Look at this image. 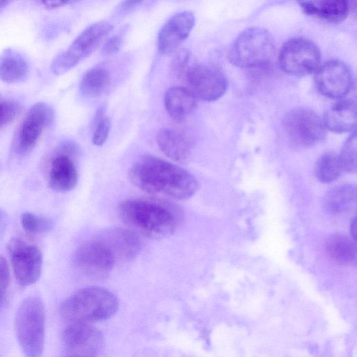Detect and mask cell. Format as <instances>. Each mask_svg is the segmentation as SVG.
Returning a JSON list of instances; mask_svg holds the SVG:
<instances>
[{
    "mask_svg": "<svg viewBox=\"0 0 357 357\" xmlns=\"http://www.w3.org/2000/svg\"><path fill=\"white\" fill-rule=\"evenodd\" d=\"M128 177L142 191L176 199L190 198L198 188L197 179L190 172L151 155L139 157L132 165Z\"/></svg>",
    "mask_w": 357,
    "mask_h": 357,
    "instance_id": "1",
    "label": "cell"
},
{
    "mask_svg": "<svg viewBox=\"0 0 357 357\" xmlns=\"http://www.w3.org/2000/svg\"><path fill=\"white\" fill-rule=\"evenodd\" d=\"M118 211L126 225L153 239L171 236L178 223V215L171 206L152 200L125 199L120 203Z\"/></svg>",
    "mask_w": 357,
    "mask_h": 357,
    "instance_id": "2",
    "label": "cell"
},
{
    "mask_svg": "<svg viewBox=\"0 0 357 357\" xmlns=\"http://www.w3.org/2000/svg\"><path fill=\"white\" fill-rule=\"evenodd\" d=\"M119 301L116 295L101 287L82 288L65 299L59 313L68 324H91L112 317L117 311Z\"/></svg>",
    "mask_w": 357,
    "mask_h": 357,
    "instance_id": "3",
    "label": "cell"
},
{
    "mask_svg": "<svg viewBox=\"0 0 357 357\" xmlns=\"http://www.w3.org/2000/svg\"><path fill=\"white\" fill-rule=\"evenodd\" d=\"M15 326L17 341L28 357H39L43 353L45 336V310L43 301L29 296L20 305Z\"/></svg>",
    "mask_w": 357,
    "mask_h": 357,
    "instance_id": "4",
    "label": "cell"
},
{
    "mask_svg": "<svg viewBox=\"0 0 357 357\" xmlns=\"http://www.w3.org/2000/svg\"><path fill=\"white\" fill-rule=\"evenodd\" d=\"M275 54V43L271 33L259 27L243 31L231 45L228 56L231 63L241 68L267 66Z\"/></svg>",
    "mask_w": 357,
    "mask_h": 357,
    "instance_id": "5",
    "label": "cell"
},
{
    "mask_svg": "<svg viewBox=\"0 0 357 357\" xmlns=\"http://www.w3.org/2000/svg\"><path fill=\"white\" fill-rule=\"evenodd\" d=\"M107 22H98L86 28L63 52L57 55L50 65L52 72L61 75L76 66L96 49L112 31Z\"/></svg>",
    "mask_w": 357,
    "mask_h": 357,
    "instance_id": "6",
    "label": "cell"
},
{
    "mask_svg": "<svg viewBox=\"0 0 357 357\" xmlns=\"http://www.w3.org/2000/svg\"><path fill=\"white\" fill-rule=\"evenodd\" d=\"M321 60L320 50L310 40L294 38L286 42L282 47L279 63L286 73L303 76L315 71Z\"/></svg>",
    "mask_w": 357,
    "mask_h": 357,
    "instance_id": "7",
    "label": "cell"
},
{
    "mask_svg": "<svg viewBox=\"0 0 357 357\" xmlns=\"http://www.w3.org/2000/svg\"><path fill=\"white\" fill-rule=\"evenodd\" d=\"M284 128L291 143L301 147L316 145L326 135L322 119L307 108H296L289 112L284 118Z\"/></svg>",
    "mask_w": 357,
    "mask_h": 357,
    "instance_id": "8",
    "label": "cell"
},
{
    "mask_svg": "<svg viewBox=\"0 0 357 357\" xmlns=\"http://www.w3.org/2000/svg\"><path fill=\"white\" fill-rule=\"evenodd\" d=\"M73 261L84 274L98 278L107 277L117 263L109 248L97 236L77 248Z\"/></svg>",
    "mask_w": 357,
    "mask_h": 357,
    "instance_id": "9",
    "label": "cell"
},
{
    "mask_svg": "<svg viewBox=\"0 0 357 357\" xmlns=\"http://www.w3.org/2000/svg\"><path fill=\"white\" fill-rule=\"evenodd\" d=\"M8 250L17 282L23 287L36 282L42 271L43 255L40 250L20 239L13 240Z\"/></svg>",
    "mask_w": 357,
    "mask_h": 357,
    "instance_id": "10",
    "label": "cell"
},
{
    "mask_svg": "<svg viewBox=\"0 0 357 357\" xmlns=\"http://www.w3.org/2000/svg\"><path fill=\"white\" fill-rule=\"evenodd\" d=\"M190 90L197 98L214 101L224 95L227 81L221 70L211 66L200 65L192 67L186 73Z\"/></svg>",
    "mask_w": 357,
    "mask_h": 357,
    "instance_id": "11",
    "label": "cell"
},
{
    "mask_svg": "<svg viewBox=\"0 0 357 357\" xmlns=\"http://www.w3.org/2000/svg\"><path fill=\"white\" fill-rule=\"evenodd\" d=\"M315 83L323 95L340 99L351 91L354 79L350 68L344 63L333 60L317 70Z\"/></svg>",
    "mask_w": 357,
    "mask_h": 357,
    "instance_id": "12",
    "label": "cell"
},
{
    "mask_svg": "<svg viewBox=\"0 0 357 357\" xmlns=\"http://www.w3.org/2000/svg\"><path fill=\"white\" fill-rule=\"evenodd\" d=\"M52 107L45 102H38L29 109L19 128L18 149L21 152L31 149L37 143L43 130L54 121Z\"/></svg>",
    "mask_w": 357,
    "mask_h": 357,
    "instance_id": "13",
    "label": "cell"
},
{
    "mask_svg": "<svg viewBox=\"0 0 357 357\" xmlns=\"http://www.w3.org/2000/svg\"><path fill=\"white\" fill-rule=\"evenodd\" d=\"M195 22V15L190 11L184 10L172 15L158 32V51L162 54L174 51L188 38Z\"/></svg>",
    "mask_w": 357,
    "mask_h": 357,
    "instance_id": "14",
    "label": "cell"
},
{
    "mask_svg": "<svg viewBox=\"0 0 357 357\" xmlns=\"http://www.w3.org/2000/svg\"><path fill=\"white\" fill-rule=\"evenodd\" d=\"M63 340L65 344L74 350L73 354L95 356L104 343L102 333L88 323L75 322L68 324Z\"/></svg>",
    "mask_w": 357,
    "mask_h": 357,
    "instance_id": "15",
    "label": "cell"
},
{
    "mask_svg": "<svg viewBox=\"0 0 357 357\" xmlns=\"http://www.w3.org/2000/svg\"><path fill=\"white\" fill-rule=\"evenodd\" d=\"M97 236L107 245L117 262L130 261L141 251V241L130 229L111 228L100 232Z\"/></svg>",
    "mask_w": 357,
    "mask_h": 357,
    "instance_id": "16",
    "label": "cell"
},
{
    "mask_svg": "<svg viewBox=\"0 0 357 357\" xmlns=\"http://www.w3.org/2000/svg\"><path fill=\"white\" fill-rule=\"evenodd\" d=\"M160 151L169 158L179 162H187L191 154V143L181 131L174 128H163L156 136Z\"/></svg>",
    "mask_w": 357,
    "mask_h": 357,
    "instance_id": "17",
    "label": "cell"
},
{
    "mask_svg": "<svg viewBox=\"0 0 357 357\" xmlns=\"http://www.w3.org/2000/svg\"><path fill=\"white\" fill-rule=\"evenodd\" d=\"M325 128L344 132L351 130L356 126V103L351 99L340 100L326 111L322 119Z\"/></svg>",
    "mask_w": 357,
    "mask_h": 357,
    "instance_id": "18",
    "label": "cell"
},
{
    "mask_svg": "<svg viewBox=\"0 0 357 357\" xmlns=\"http://www.w3.org/2000/svg\"><path fill=\"white\" fill-rule=\"evenodd\" d=\"M77 181L76 166L68 155L63 153L54 158L49 173V185L52 190L59 192L70 191Z\"/></svg>",
    "mask_w": 357,
    "mask_h": 357,
    "instance_id": "19",
    "label": "cell"
},
{
    "mask_svg": "<svg viewBox=\"0 0 357 357\" xmlns=\"http://www.w3.org/2000/svg\"><path fill=\"white\" fill-rule=\"evenodd\" d=\"M164 105L169 116L181 119L195 110L197 98L189 89L174 86L166 91Z\"/></svg>",
    "mask_w": 357,
    "mask_h": 357,
    "instance_id": "20",
    "label": "cell"
},
{
    "mask_svg": "<svg viewBox=\"0 0 357 357\" xmlns=\"http://www.w3.org/2000/svg\"><path fill=\"white\" fill-rule=\"evenodd\" d=\"M28 74V63L18 52L8 48L1 53V81L9 84L22 82L27 78Z\"/></svg>",
    "mask_w": 357,
    "mask_h": 357,
    "instance_id": "21",
    "label": "cell"
},
{
    "mask_svg": "<svg viewBox=\"0 0 357 357\" xmlns=\"http://www.w3.org/2000/svg\"><path fill=\"white\" fill-rule=\"evenodd\" d=\"M299 5L306 14L331 22L343 21L349 13L348 3L345 1H301Z\"/></svg>",
    "mask_w": 357,
    "mask_h": 357,
    "instance_id": "22",
    "label": "cell"
},
{
    "mask_svg": "<svg viewBox=\"0 0 357 357\" xmlns=\"http://www.w3.org/2000/svg\"><path fill=\"white\" fill-rule=\"evenodd\" d=\"M328 256L335 262L342 265L354 264L356 260L355 241L341 234L330 236L325 243Z\"/></svg>",
    "mask_w": 357,
    "mask_h": 357,
    "instance_id": "23",
    "label": "cell"
},
{
    "mask_svg": "<svg viewBox=\"0 0 357 357\" xmlns=\"http://www.w3.org/2000/svg\"><path fill=\"white\" fill-rule=\"evenodd\" d=\"M356 188L350 184L337 185L327 192L324 198L325 210L332 215L341 214L355 205Z\"/></svg>",
    "mask_w": 357,
    "mask_h": 357,
    "instance_id": "24",
    "label": "cell"
},
{
    "mask_svg": "<svg viewBox=\"0 0 357 357\" xmlns=\"http://www.w3.org/2000/svg\"><path fill=\"white\" fill-rule=\"evenodd\" d=\"M109 82V73L106 68L94 67L82 77L79 86V92L86 98L97 97L106 90Z\"/></svg>",
    "mask_w": 357,
    "mask_h": 357,
    "instance_id": "25",
    "label": "cell"
},
{
    "mask_svg": "<svg viewBox=\"0 0 357 357\" xmlns=\"http://www.w3.org/2000/svg\"><path fill=\"white\" fill-rule=\"evenodd\" d=\"M343 172L339 155L333 151L322 154L315 165L316 176L319 181L324 183L337 180Z\"/></svg>",
    "mask_w": 357,
    "mask_h": 357,
    "instance_id": "26",
    "label": "cell"
},
{
    "mask_svg": "<svg viewBox=\"0 0 357 357\" xmlns=\"http://www.w3.org/2000/svg\"><path fill=\"white\" fill-rule=\"evenodd\" d=\"M20 221L24 231L29 234L47 232L54 227L53 222L50 218L29 211H25L21 215Z\"/></svg>",
    "mask_w": 357,
    "mask_h": 357,
    "instance_id": "27",
    "label": "cell"
},
{
    "mask_svg": "<svg viewBox=\"0 0 357 357\" xmlns=\"http://www.w3.org/2000/svg\"><path fill=\"white\" fill-rule=\"evenodd\" d=\"M344 171L355 173L357 169L356 134L354 132L345 142L339 155Z\"/></svg>",
    "mask_w": 357,
    "mask_h": 357,
    "instance_id": "28",
    "label": "cell"
},
{
    "mask_svg": "<svg viewBox=\"0 0 357 357\" xmlns=\"http://www.w3.org/2000/svg\"><path fill=\"white\" fill-rule=\"evenodd\" d=\"M21 106L15 100L0 101V128L5 127L14 120L20 113Z\"/></svg>",
    "mask_w": 357,
    "mask_h": 357,
    "instance_id": "29",
    "label": "cell"
},
{
    "mask_svg": "<svg viewBox=\"0 0 357 357\" xmlns=\"http://www.w3.org/2000/svg\"><path fill=\"white\" fill-rule=\"evenodd\" d=\"M9 283V266L6 259L0 255V308L5 301Z\"/></svg>",
    "mask_w": 357,
    "mask_h": 357,
    "instance_id": "30",
    "label": "cell"
},
{
    "mask_svg": "<svg viewBox=\"0 0 357 357\" xmlns=\"http://www.w3.org/2000/svg\"><path fill=\"white\" fill-rule=\"evenodd\" d=\"M111 128L107 117H103L97 124L93 133L92 141L96 146H102L107 140Z\"/></svg>",
    "mask_w": 357,
    "mask_h": 357,
    "instance_id": "31",
    "label": "cell"
},
{
    "mask_svg": "<svg viewBox=\"0 0 357 357\" xmlns=\"http://www.w3.org/2000/svg\"><path fill=\"white\" fill-rule=\"evenodd\" d=\"M121 44V38L117 36H114L105 42L102 47V52L107 55L113 54L119 50Z\"/></svg>",
    "mask_w": 357,
    "mask_h": 357,
    "instance_id": "32",
    "label": "cell"
},
{
    "mask_svg": "<svg viewBox=\"0 0 357 357\" xmlns=\"http://www.w3.org/2000/svg\"><path fill=\"white\" fill-rule=\"evenodd\" d=\"M188 59H189V55L187 52L183 51V52H181L180 54H178L176 56V58L173 62V63H174L173 68H174L175 71L181 73L185 68V66L188 63Z\"/></svg>",
    "mask_w": 357,
    "mask_h": 357,
    "instance_id": "33",
    "label": "cell"
},
{
    "mask_svg": "<svg viewBox=\"0 0 357 357\" xmlns=\"http://www.w3.org/2000/svg\"><path fill=\"white\" fill-rule=\"evenodd\" d=\"M41 3L45 5L46 7L52 8L63 6L66 4L73 3V1H41Z\"/></svg>",
    "mask_w": 357,
    "mask_h": 357,
    "instance_id": "34",
    "label": "cell"
},
{
    "mask_svg": "<svg viewBox=\"0 0 357 357\" xmlns=\"http://www.w3.org/2000/svg\"><path fill=\"white\" fill-rule=\"evenodd\" d=\"M7 220L6 213L2 209H0V231L6 227Z\"/></svg>",
    "mask_w": 357,
    "mask_h": 357,
    "instance_id": "35",
    "label": "cell"
},
{
    "mask_svg": "<svg viewBox=\"0 0 357 357\" xmlns=\"http://www.w3.org/2000/svg\"><path fill=\"white\" fill-rule=\"evenodd\" d=\"M356 217L352 219L351 225H350V232L351 236L353 238V240L355 241L356 239Z\"/></svg>",
    "mask_w": 357,
    "mask_h": 357,
    "instance_id": "36",
    "label": "cell"
},
{
    "mask_svg": "<svg viewBox=\"0 0 357 357\" xmlns=\"http://www.w3.org/2000/svg\"><path fill=\"white\" fill-rule=\"evenodd\" d=\"M10 3V1H0V12H1V10H3Z\"/></svg>",
    "mask_w": 357,
    "mask_h": 357,
    "instance_id": "37",
    "label": "cell"
},
{
    "mask_svg": "<svg viewBox=\"0 0 357 357\" xmlns=\"http://www.w3.org/2000/svg\"><path fill=\"white\" fill-rule=\"evenodd\" d=\"M67 357H95L93 356H88V355H83V354H72L70 356Z\"/></svg>",
    "mask_w": 357,
    "mask_h": 357,
    "instance_id": "38",
    "label": "cell"
},
{
    "mask_svg": "<svg viewBox=\"0 0 357 357\" xmlns=\"http://www.w3.org/2000/svg\"><path fill=\"white\" fill-rule=\"evenodd\" d=\"M1 101V100H0Z\"/></svg>",
    "mask_w": 357,
    "mask_h": 357,
    "instance_id": "39",
    "label": "cell"
}]
</instances>
